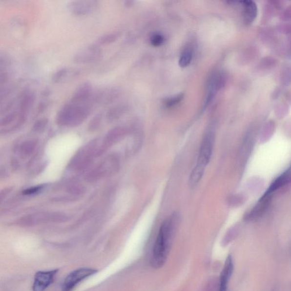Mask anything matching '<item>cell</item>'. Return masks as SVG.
<instances>
[{
	"label": "cell",
	"mask_w": 291,
	"mask_h": 291,
	"mask_svg": "<svg viewBox=\"0 0 291 291\" xmlns=\"http://www.w3.org/2000/svg\"><path fill=\"white\" fill-rule=\"evenodd\" d=\"M179 220V214L175 213L163 222L152 249L151 258L152 268L160 269L167 261Z\"/></svg>",
	"instance_id": "obj_1"
},
{
	"label": "cell",
	"mask_w": 291,
	"mask_h": 291,
	"mask_svg": "<svg viewBox=\"0 0 291 291\" xmlns=\"http://www.w3.org/2000/svg\"><path fill=\"white\" fill-rule=\"evenodd\" d=\"M93 106L92 100L83 103H75L70 100L59 111L57 123L61 126H78L89 116Z\"/></svg>",
	"instance_id": "obj_2"
},
{
	"label": "cell",
	"mask_w": 291,
	"mask_h": 291,
	"mask_svg": "<svg viewBox=\"0 0 291 291\" xmlns=\"http://www.w3.org/2000/svg\"><path fill=\"white\" fill-rule=\"evenodd\" d=\"M214 141L215 135L212 131L207 133L203 139L197 164L189 178V186L192 188H195L203 178L207 166L208 165L212 157Z\"/></svg>",
	"instance_id": "obj_3"
},
{
	"label": "cell",
	"mask_w": 291,
	"mask_h": 291,
	"mask_svg": "<svg viewBox=\"0 0 291 291\" xmlns=\"http://www.w3.org/2000/svg\"><path fill=\"white\" fill-rule=\"evenodd\" d=\"M98 270L93 268H80L72 271L64 280L61 291H72L79 284L95 275Z\"/></svg>",
	"instance_id": "obj_4"
},
{
	"label": "cell",
	"mask_w": 291,
	"mask_h": 291,
	"mask_svg": "<svg viewBox=\"0 0 291 291\" xmlns=\"http://www.w3.org/2000/svg\"><path fill=\"white\" fill-rule=\"evenodd\" d=\"M103 55V50L99 45L91 44L78 51L73 58V61L78 64L93 63L101 60Z\"/></svg>",
	"instance_id": "obj_5"
},
{
	"label": "cell",
	"mask_w": 291,
	"mask_h": 291,
	"mask_svg": "<svg viewBox=\"0 0 291 291\" xmlns=\"http://www.w3.org/2000/svg\"><path fill=\"white\" fill-rule=\"evenodd\" d=\"M99 7V2L97 1H72L68 3V9L76 16L90 15L96 11Z\"/></svg>",
	"instance_id": "obj_6"
},
{
	"label": "cell",
	"mask_w": 291,
	"mask_h": 291,
	"mask_svg": "<svg viewBox=\"0 0 291 291\" xmlns=\"http://www.w3.org/2000/svg\"><path fill=\"white\" fill-rule=\"evenodd\" d=\"M58 271L57 269L36 272L34 276L33 291H46L53 283Z\"/></svg>",
	"instance_id": "obj_7"
},
{
	"label": "cell",
	"mask_w": 291,
	"mask_h": 291,
	"mask_svg": "<svg viewBox=\"0 0 291 291\" xmlns=\"http://www.w3.org/2000/svg\"><path fill=\"white\" fill-rule=\"evenodd\" d=\"M234 263L231 255H229L221 272L218 291H228V285L234 271Z\"/></svg>",
	"instance_id": "obj_8"
},
{
	"label": "cell",
	"mask_w": 291,
	"mask_h": 291,
	"mask_svg": "<svg viewBox=\"0 0 291 291\" xmlns=\"http://www.w3.org/2000/svg\"><path fill=\"white\" fill-rule=\"evenodd\" d=\"M93 95L92 85L86 82L79 86L70 100L78 103H86L91 101Z\"/></svg>",
	"instance_id": "obj_9"
},
{
	"label": "cell",
	"mask_w": 291,
	"mask_h": 291,
	"mask_svg": "<svg viewBox=\"0 0 291 291\" xmlns=\"http://www.w3.org/2000/svg\"><path fill=\"white\" fill-rule=\"evenodd\" d=\"M271 197L270 196L263 195L253 208L246 214L245 220H252L261 216L268 208Z\"/></svg>",
	"instance_id": "obj_10"
},
{
	"label": "cell",
	"mask_w": 291,
	"mask_h": 291,
	"mask_svg": "<svg viewBox=\"0 0 291 291\" xmlns=\"http://www.w3.org/2000/svg\"><path fill=\"white\" fill-rule=\"evenodd\" d=\"M291 182V166L286 171L280 175L275 180L271 185L270 186L268 190L265 193V195L271 196L272 194L281 187L285 186L287 184Z\"/></svg>",
	"instance_id": "obj_11"
},
{
	"label": "cell",
	"mask_w": 291,
	"mask_h": 291,
	"mask_svg": "<svg viewBox=\"0 0 291 291\" xmlns=\"http://www.w3.org/2000/svg\"><path fill=\"white\" fill-rule=\"evenodd\" d=\"M79 74L77 71L71 70V69L63 67L54 73L52 76V81L55 83H61L72 77L73 76L77 75Z\"/></svg>",
	"instance_id": "obj_12"
},
{
	"label": "cell",
	"mask_w": 291,
	"mask_h": 291,
	"mask_svg": "<svg viewBox=\"0 0 291 291\" xmlns=\"http://www.w3.org/2000/svg\"><path fill=\"white\" fill-rule=\"evenodd\" d=\"M244 6V15L245 21L247 23H251L253 21L257 15V8L252 1H245L242 2Z\"/></svg>",
	"instance_id": "obj_13"
},
{
	"label": "cell",
	"mask_w": 291,
	"mask_h": 291,
	"mask_svg": "<svg viewBox=\"0 0 291 291\" xmlns=\"http://www.w3.org/2000/svg\"><path fill=\"white\" fill-rule=\"evenodd\" d=\"M192 59V51L187 48L183 51L181 57H180L179 64L182 68H185L190 63Z\"/></svg>",
	"instance_id": "obj_14"
},
{
	"label": "cell",
	"mask_w": 291,
	"mask_h": 291,
	"mask_svg": "<svg viewBox=\"0 0 291 291\" xmlns=\"http://www.w3.org/2000/svg\"><path fill=\"white\" fill-rule=\"evenodd\" d=\"M118 34L117 33H109L104 34L100 37L98 40L99 45L108 44L113 43L117 40Z\"/></svg>",
	"instance_id": "obj_15"
},
{
	"label": "cell",
	"mask_w": 291,
	"mask_h": 291,
	"mask_svg": "<svg viewBox=\"0 0 291 291\" xmlns=\"http://www.w3.org/2000/svg\"><path fill=\"white\" fill-rule=\"evenodd\" d=\"M183 98V94H179L178 95L171 97L165 100V105L167 108H171V107L178 104L181 102Z\"/></svg>",
	"instance_id": "obj_16"
},
{
	"label": "cell",
	"mask_w": 291,
	"mask_h": 291,
	"mask_svg": "<svg viewBox=\"0 0 291 291\" xmlns=\"http://www.w3.org/2000/svg\"><path fill=\"white\" fill-rule=\"evenodd\" d=\"M103 119V114L99 113L93 118L89 125V129L91 130H95L100 126L102 124Z\"/></svg>",
	"instance_id": "obj_17"
},
{
	"label": "cell",
	"mask_w": 291,
	"mask_h": 291,
	"mask_svg": "<svg viewBox=\"0 0 291 291\" xmlns=\"http://www.w3.org/2000/svg\"><path fill=\"white\" fill-rule=\"evenodd\" d=\"M48 124V120L46 118L38 120L34 125L33 130L36 132H40L45 129Z\"/></svg>",
	"instance_id": "obj_18"
},
{
	"label": "cell",
	"mask_w": 291,
	"mask_h": 291,
	"mask_svg": "<svg viewBox=\"0 0 291 291\" xmlns=\"http://www.w3.org/2000/svg\"><path fill=\"white\" fill-rule=\"evenodd\" d=\"M165 41L164 37L161 34H154L151 37V44L154 47L161 46Z\"/></svg>",
	"instance_id": "obj_19"
},
{
	"label": "cell",
	"mask_w": 291,
	"mask_h": 291,
	"mask_svg": "<svg viewBox=\"0 0 291 291\" xmlns=\"http://www.w3.org/2000/svg\"><path fill=\"white\" fill-rule=\"evenodd\" d=\"M35 146L36 145L34 144L33 142L27 143L22 146L21 148V152L23 155H29L34 151Z\"/></svg>",
	"instance_id": "obj_20"
},
{
	"label": "cell",
	"mask_w": 291,
	"mask_h": 291,
	"mask_svg": "<svg viewBox=\"0 0 291 291\" xmlns=\"http://www.w3.org/2000/svg\"><path fill=\"white\" fill-rule=\"evenodd\" d=\"M42 188V186L33 187V188L26 189L25 191H24V193H25L26 195H32V194H34L38 192Z\"/></svg>",
	"instance_id": "obj_21"
},
{
	"label": "cell",
	"mask_w": 291,
	"mask_h": 291,
	"mask_svg": "<svg viewBox=\"0 0 291 291\" xmlns=\"http://www.w3.org/2000/svg\"><path fill=\"white\" fill-rule=\"evenodd\" d=\"M48 105V103L46 102H41L39 106H38V112L42 113L43 111L47 109Z\"/></svg>",
	"instance_id": "obj_22"
}]
</instances>
